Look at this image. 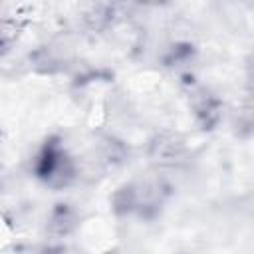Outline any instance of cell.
<instances>
[{
  "mask_svg": "<svg viewBox=\"0 0 254 254\" xmlns=\"http://www.w3.org/2000/svg\"><path fill=\"white\" fill-rule=\"evenodd\" d=\"M42 254H67V250H65V248L56 246V248H48V250H44Z\"/></svg>",
  "mask_w": 254,
  "mask_h": 254,
  "instance_id": "7a4b0ae2",
  "label": "cell"
},
{
  "mask_svg": "<svg viewBox=\"0 0 254 254\" xmlns=\"http://www.w3.org/2000/svg\"><path fill=\"white\" fill-rule=\"evenodd\" d=\"M38 173L48 185L62 187V185H67V181L71 179L73 167H71V161L67 159V155L64 153V149L58 143H50V145H46V149L40 157Z\"/></svg>",
  "mask_w": 254,
  "mask_h": 254,
  "instance_id": "6da1fadb",
  "label": "cell"
}]
</instances>
